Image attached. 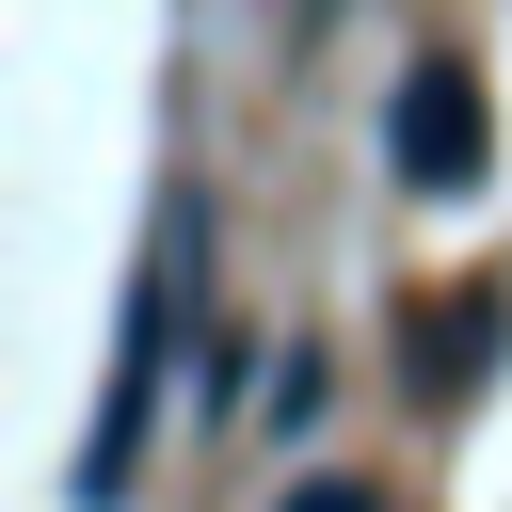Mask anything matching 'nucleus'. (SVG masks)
Instances as JSON below:
<instances>
[{
	"instance_id": "nucleus-1",
	"label": "nucleus",
	"mask_w": 512,
	"mask_h": 512,
	"mask_svg": "<svg viewBox=\"0 0 512 512\" xmlns=\"http://www.w3.org/2000/svg\"><path fill=\"white\" fill-rule=\"evenodd\" d=\"M192 288H208V192L176 176L160 192V256H144V288H128V336H112V400H96V448H80V512H112L128 496V464H144V432H160V368H176V320H192Z\"/></svg>"
},
{
	"instance_id": "nucleus-2",
	"label": "nucleus",
	"mask_w": 512,
	"mask_h": 512,
	"mask_svg": "<svg viewBox=\"0 0 512 512\" xmlns=\"http://www.w3.org/2000/svg\"><path fill=\"white\" fill-rule=\"evenodd\" d=\"M384 144H400V176H416V192H464V176H480V64L416 48V64H400V96H384Z\"/></svg>"
},
{
	"instance_id": "nucleus-3",
	"label": "nucleus",
	"mask_w": 512,
	"mask_h": 512,
	"mask_svg": "<svg viewBox=\"0 0 512 512\" xmlns=\"http://www.w3.org/2000/svg\"><path fill=\"white\" fill-rule=\"evenodd\" d=\"M480 336H496V304H448V320L416 336V352H432V384H464V368H480Z\"/></svg>"
},
{
	"instance_id": "nucleus-4",
	"label": "nucleus",
	"mask_w": 512,
	"mask_h": 512,
	"mask_svg": "<svg viewBox=\"0 0 512 512\" xmlns=\"http://www.w3.org/2000/svg\"><path fill=\"white\" fill-rule=\"evenodd\" d=\"M288 512H368V480H304V496H288Z\"/></svg>"
}]
</instances>
